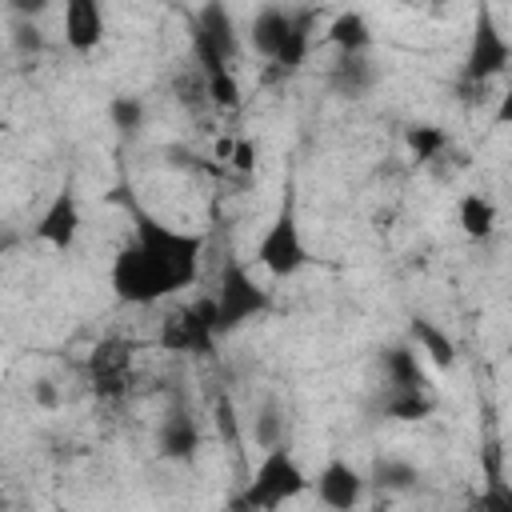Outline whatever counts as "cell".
I'll use <instances>...</instances> for the list:
<instances>
[{
  "label": "cell",
  "instance_id": "6da1fadb",
  "mask_svg": "<svg viewBox=\"0 0 512 512\" xmlns=\"http://www.w3.org/2000/svg\"><path fill=\"white\" fill-rule=\"evenodd\" d=\"M132 240L112 256L108 280L116 300L148 308L164 296L184 292L200 276V256H204V236L172 228L148 212H132Z\"/></svg>",
  "mask_w": 512,
  "mask_h": 512
},
{
  "label": "cell",
  "instance_id": "7a4b0ae2",
  "mask_svg": "<svg viewBox=\"0 0 512 512\" xmlns=\"http://www.w3.org/2000/svg\"><path fill=\"white\" fill-rule=\"evenodd\" d=\"M312 20L316 12L312 8H280V4H264L256 16H252V28H248V44L280 64V68H296L304 56H308V44H312Z\"/></svg>",
  "mask_w": 512,
  "mask_h": 512
},
{
  "label": "cell",
  "instance_id": "3957f363",
  "mask_svg": "<svg viewBox=\"0 0 512 512\" xmlns=\"http://www.w3.org/2000/svg\"><path fill=\"white\" fill-rule=\"evenodd\" d=\"M308 488H312V480L300 468V460L292 456V448L288 444H276V448H264L260 464L252 468V476H248V484L240 492V504L248 512H276L280 504L296 500Z\"/></svg>",
  "mask_w": 512,
  "mask_h": 512
},
{
  "label": "cell",
  "instance_id": "277c9868",
  "mask_svg": "<svg viewBox=\"0 0 512 512\" xmlns=\"http://www.w3.org/2000/svg\"><path fill=\"white\" fill-rule=\"evenodd\" d=\"M256 264L272 276V280H292L296 272L308 268V244H304V232H300V216H296V196L292 188H284L280 196V208L276 216L268 220V228L260 232L256 240Z\"/></svg>",
  "mask_w": 512,
  "mask_h": 512
},
{
  "label": "cell",
  "instance_id": "5b68a950",
  "mask_svg": "<svg viewBox=\"0 0 512 512\" xmlns=\"http://www.w3.org/2000/svg\"><path fill=\"white\" fill-rule=\"evenodd\" d=\"M208 300H212V316H216V332L220 336L240 332L244 324H252V320L272 312V292L264 284H256V276L240 260H228L220 268V280H216Z\"/></svg>",
  "mask_w": 512,
  "mask_h": 512
},
{
  "label": "cell",
  "instance_id": "8992f818",
  "mask_svg": "<svg viewBox=\"0 0 512 512\" xmlns=\"http://www.w3.org/2000/svg\"><path fill=\"white\" fill-rule=\"evenodd\" d=\"M512 68V44L504 36V28L496 24L492 8H480L476 20H472V40H468V52H464V80L468 84H484L500 72Z\"/></svg>",
  "mask_w": 512,
  "mask_h": 512
},
{
  "label": "cell",
  "instance_id": "52a82bcc",
  "mask_svg": "<svg viewBox=\"0 0 512 512\" xmlns=\"http://www.w3.org/2000/svg\"><path fill=\"white\" fill-rule=\"evenodd\" d=\"M216 316H212V300L200 304H184L172 308L160 324V348L168 352H192V356H208L216 348Z\"/></svg>",
  "mask_w": 512,
  "mask_h": 512
},
{
  "label": "cell",
  "instance_id": "ba28073f",
  "mask_svg": "<svg viewBox=\"0 0 512 512\" xmlns=\"http://www.w3.org/2000/svg\"><path fill=\"white\" fill-rule=\"evenodd\" d=\"M192 48H196L200 72L232 68V60H236V32H232V16H228L220 4H208V8L196 12Z\"/></svg>",
  "mask_w": 512,
  "mask_h": 512
},
{
  "label": "cell",
  "instance_id": "9c48e42d",
  "mask_svg": "<svg viewBox=\"0 0 512 512\" xmlns=\"http://www.w3.org/2000/svg\"><path fill=\"white\" fill-rule=\"evenodd\" d=\"M312 492L316 500L328 508V512H356L364 504V492H368V480L356 464L332 456L316 476H312Z\"/></svg>",
  "mask_w": 512,
  "mask_h": 512
},
{
  "label": "cell",
  "instance_id": "30bf717a",
  "mask_svg": "<svg viewBox=\"0 0 512 512\" xmlns=\"http://www.w3.org/2000/svg\"><path fill=\"white\" fill-rule=\"evenodd\" d=\"M60 28H64V44L76 52V56H88L104 44L108 36V16L96 0H68L64 12H60Z\"/></svg>",
  "mask_w": 512,
  "mask_h": 512
},
{
  "label": "cell",
  "instance_id": "8fae6325",
  "mask_svg": "<svg viewBox=\"0 0 512 512\" xmlns=\"http://www.w3.org/2000/svg\"><path fill=\"white\" fill-rule=\"evenodd\" d=\"M32 232H36L40 244H48L56 252H68L76 244V236H80V204H76V196L72 192H56L44 204V212L36 216Z\"/></svg>",
  "mask_w": 512,
  "mask_h": 512
},
{
  "label": "cell",
  "instance_id": "7c38bea8",
  "mask_svg": "<svg viewBox=\"0 0 512 512\" xmlns=\"http://www.w3.org/2000/svg\"><path fill=\"white\" fill-rule=\"evenodd\" d=\"M88 376H92L96 396H120L132 376V344H124V340L96 344L88 356Z\"/></svg>",
  "mask_w": 512,
  "mask_h": 512
},
{
  "label": "cell",
  "instance_id": "4fadbf2b",
  "mask_svg": "<svg viewBox=\"0 0 512 512\" xmlns=\"http://www.w3.org/2000/svg\"><path fill=\"white\" fill-rule=\"evenodd\" d=\"M200 444H204L200 424H196V416H188L184 408H172V412L156 424V452H160L164 460L188 464V460H196Z\"/></svg>",
  "mask_w": 512,
  "mask_h": 512
},
{
  "label": "cell",
  "instance_id": "5bb4252c",
  "mask_svg": "<svg viewBox=\"0 0 512 512\" xmlns=\"http://www.w3.org/2000/svg\"><path fill=\"white\" fill-rule=\"evenodd\" d=\"M340 56H368L372 48V28L364 20V12H340L332 24H328V36H324Z\"/></svg>",
  "mask_w": 512,
  "mask_h": 512
},
{
  "label": "cell",
  "instance_id": "9a60e30c",
  "mask_svg": "<svg viewBox=\"0 0 512 512\" xmlns=\"http://www.w3.org/2000/svg\"><path fill=\"white\" fill-rule=\"evenodd\" d=\"M456 224H460V232L468 240H488L496 232V224H500V212H496V204L488 196L464 192L460 204H456Z\"/></svg>",
  "mask_w": 512,
  "mask_h": 512
},
{
  "label": "cell",
  "instance_id": "2e32d148",
  "mask_svg": "<svg viewBox=\"0 0 512 512\" xmlns=\"http://www.w3.org/2000/svg\"><path fill=\"white\" fill-rule=\"evenodd\" d=\"M380 368H384L388 388H428V376H424L420 356H416L412 344H392V348L380 356Z\"/></svg>",
  "mask_w": 512,
  "mask_h": 512
},
{
  "label": "cell",
  "instance_id": "e0dca14e",
  "mask_svg": "<svg viewBox=\"0 0 512 512\" xmlns=\"http://www.w3.org/2000/svg\"><path fill=\"white\" fill-rule=\"evenodd\" d=\"M408 336L416 340V352H424L436 368H452V364H456V344H452V340H448V332H444V328H436L432 320L416 316V320L408 324Z\"/></svg>",
  "mask_w": 512,
  "mask_h": 512
},
{
  "label": "cell",
  "instance_id": "ac0fdd59",
  "mask_svg": "<svg viewBox=\"0 0 512 512\" xmlns=\"http://www.w3.org/2000/svg\"><path fill=\"white\" fill-rule=\"evenodd\" d=\"M380 408L392 420H428L436 412V396L428 388H388V396L380 400Z\"/></svg>",
  "mask_w": 512,
  "mask_h": 512
},
{
  "label": "cell",
  "instance_id": "d6986e66",
  "mask_svg": "<svg viewBox=\"0 0 512 512\" xmlns=\"http://www.w3.org/2000/svg\"><path fill=\"white\" fill-rule=\"evenodd\" d=\"M328 80H332V88L344 92V96H364V92L376 84V68H372L368 56H340Z\"/></svg>",
  "mask_w": 512,
  "mask_h": 512
},
{
  "label": "cell",
  "instance_id": "ffe728a7",
  "mask_svg": "<svg viewBox=\"0 0 512 512\" xmlns=\"http://www.w3.org/2000/svg\"><path fill=\"white\" fill-rule=\"evenodd\" d=\"M204 76V96L212 100V108H220V112H232V108H240V80H236V72L232 68H212V72H200Z\"/></svg>",
  "mask_w": 512,
  "mask_h": 512
},
{
  "label": "cell",
  "instance_id": "44dd1931",
  "mask_svg": "<svg viewBox=\"0 0 512 512\" xmlns=\"http://www.w3.org/2000/svg\"><path fill=\"white\" fill-rule=\"evenodd\" d=\"M404 144H408L416 164H428V160H436L448 148V136L436 124H412V128H404Z\"/></svg>",
  "mask_w": 512,
  "mask_h": 512
},
{
  "label": "cell",
  "instance_id": "7402d4cb",
  "mask_svg": "<svg viewBox=\"0 0 512 512\" xmlns=\"http://www.w3.org/2000/svg\"><path fill=\"white\" fill-rule=\"evenodd\" d=\"M376 484L380 488H388V492H408V488H416L420 484V468L412 464V460H396V456H384V460H376Z\"/></svg>",
  "mask_w": 512,
  "mask_h": 512
},
{
  "label": "cell",
  "instance_id": "603a6c76",
  "mask_svg": "<svg viewBox=\"0 0 512 512\" xmlns=\"http://www.w3.org/2000/svg\"><path fill=\"white\" fill-rule=\"evenodd\" d=\"M108 116H112V128H120V132H140V128H144V100H140V96H112Z\"/></svg>",
  "mask_w": 512,
  "mask_h": 512
},
{
  "label": "cell",
  "instance_id": "cb8c5ba5",
  "mask_svg": "<svg viewBox=\"0 0 512 512\" xmlns=\"http://www.w3.org/2000/svg\"><path fill=\"white\" fill-rule=\"evenodd\" d=\"M12 44H16V52H40L44 48V36H40V28L36 24H28V20H16V32H12Z\"/></svg>",
  "mask_w": 512,
  "mask_h": 512
},
{
  "label": "cell",
  "instance_id": "d4e9b609",
  "mask_svg": "<svg viewBox=\"0 0 512 512\" xmlns=\"http://www.w3.org/2000/svg\"><path fill=\"white\" fill-rule=\"evenodd\" d=\"M228 164H232L236 172H252V168H256V140H248V136H236Z\"/></svg>",
  "mask_w": 512,
  "mask_h": 512
},
{
  "label": "cell",
  "instance_id": "484cf974",
  "mask_svg": "<svg viewBox=\"0 0 512 512\" xmlns=\"http://www.w3.org/2000/svg\"><path fill=\"white\" fill-rule=\"evenodd\" d=\"M492 124H496V128H512V76H508V84H504V92H500V100H496Z\"/></svg>",
  "mask_w": 512,
  "mask_h": 512
},
{
  "label": "cell",
  "instance_id": "4316f807",
  "mask_svg": "<svg viewBox=\"0 0 512 512\" xmlns=\"http://www.w3.org/2000/svg\"><path fill=\"white\" fill-rule=\"evenodd\" d=\"M488 508H492V512H512V496H508V492H496Z\"/></svg>",
  "mask_w": 512,
  "mask_h": 512
},
{
  "label": "cell",
  "instance_id": "83f0119b",
  "mask_svg": "<svg viewBox=\"0 0 512 512\" xmlns=\"http://www.w3.org/2000/svg\"><path fill=\"white\" fill-rule=\"evenodd\" d=\"M36 400H40V404H56V392L48 388V380H40V384H36Z\"/></svg>",
  "mask_w": 512,
  "mask_h": 512
}]
</instances>
